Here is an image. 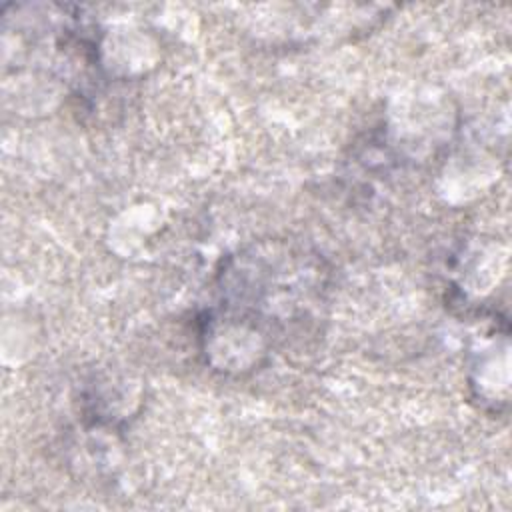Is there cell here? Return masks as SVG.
Masks as SVG:
<instances>
[{"instance_id":"6da1fadb","label":"cell","mask_w":512,"mask_h":512,"mask_svg":"<svg viewBox=\"0 0 512 512\" xmlns=\"http://www.w3.org/2000/svg\"><path fill=\"white\" fill-rule=\"evenodd\" d=\"M330 292V266L316 250L286 238L254 240L216 268V306L272 354L318 330Z\"/></svg>"}]
</instances>
